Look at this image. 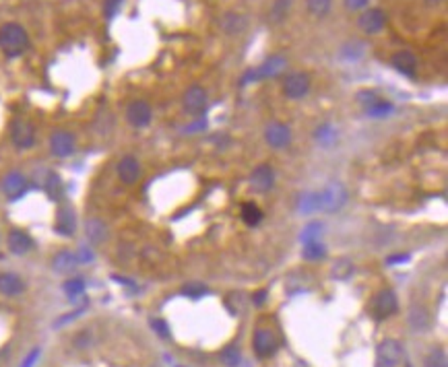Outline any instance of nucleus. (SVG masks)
Listing matches in <instances>:
<instances>
[{
  "label": "nucleus",
  "instance_id": "1",
  "mask_svg": "<svg viewBox=\"0 0 448 367\" xmlns=\"http://www.w3.org/2000/svg\"><path fill=\"white\" fill-rule=\"evenodd\" d=\"M29 48V36L19 23H5L0 27V50L7 56H21Z\"/></svg>",
  "mask_w": 448,
  "mask_h": 367
},
{
  "label": "nucleus",
  "instance_id": "2",
  "mask_svg": "<svg viewBox=\"0 0 448 367\" xmlns=\"http://www.w3.org/2000/svg\"><path fill=\"white\" fill-rule=\"evenodd\" d=\"M318 198V210H324V213H337L341 210L345 204H347V188L339 182H332L328 186L322 188V192L316 194Z\"/></svg>",
  "mask_w": 448,
  "mask_h": 367
},
{
  "label": "nucleus",
  "instance_id": "3",
  "mask_svg": "<svg viewBox=\"0 0 448 367\" xmlns=\"http://www.w3.org/2000/svg\"><path fill=\"white\" fill-rule=\"evenodd\" d=\"M403 359V344L395 338H386L376 349V367H397Z\"/></svg>",
  "mask_w": 448,
  "mask_h": 367
},
{
  "label": "nucleus",
  "instance_id": "4",
  "mask_svg": "<svg viewBox=\"0 0 448 367\" xmlns=\"http://www.w3.org/2000/svg\"><path fill=\"white\" fill-rule=\"evenodd\" d=\"M287 68V60L283 58V56H271L265 64H261L259 68H254V70H250L246 77H244V85L248 83V81H259V79H273V77H277V74H281L283 70Z\"/></svg>",
  "mask_w": 448,
  "mask_h": 367
},
{
  "label": "nucleus",
  "instance_id": "5",
  "mask_svg": "<svg viewBox=\"0 0 448 367\" xmlns=\"http://www.w3.org/2000/svg\"><path fill=\"white\" fill-rule=\"evenodd\" d=\"M384 25H386V15L382 9H364V13L358 19V27L368 36L380 33Z\"/></svg>",
  "mask_w": 448,
  "mask_h": 367
},
{
  "label": "nucleus",
  "instance_id": "6",
  "mask_svg": "<svg viewBox=\"0 0 448 367\" xmlns=\"http://www.w3.org/2000/svg\"><path fill=\"white\" fill-rule=\"evenodd\" d=\"M310 91V77L306 72H291L283 81V93L289 99H302Z\"/></svg>",
  "mask_w": 448,
  "mask_h": 367
},
{
  "label": "nucleus",
  "instance_id": "7",
  "mask_svg": "<svg viewBox=\"0 0 448 367\" xmlns=\"http://www.w3.org/2000/svg\"><path fill=\"white\" fill-rule=\"evenodd\" d=\"M151 118H153V111H151V105L143 99H137L133 101L129 107H127V120L129 124H133L135 128H145L151 124Z\"/></svg>",
  "mask_w": 448,
  "mask_h": 367
},
{
  "label": "nucleus",
  "instance_id": "8",
  "mask_svg": "<svg viewBox=\"0 0 448 367\" xmlns=\"http://www.w3.org/2000/svg\"><path fill=\"white\" fill-rule=\"evenodd\" d=\"M11 139H13L15 147L29 149L36 143V128L29 124L27 120H15L11 124Z\"/></svg>",
  "mask_w": 448,
  "mask_h": 367
},
{
  "label": "nucleus",
  "instance_id": "9",
  "mask_svg": "<svg viewBox=\"0 0 448 367\" xmlns=\"http://www.w3.org/2000/svg\"><path fill=\"white\" fill-rule=\"evenodd\" d=\"M252 344H254L256 355L263 357V359H267V357L275 355V351H277V346H279V340H277V336H275L273 330H269V328H259V330L254 332Z\"/></svg>",
  "mask_w": 448,
  "mask_h": 367
},
{
  "label": "nucleus",
  "instance_id": "10",
  "mask_svg": "<svg viewBox=\"0 0 448 367\" xmlns=\"http://www.w3.org/2000/svg\"><path fill=\"white\" fill-rule=\"evenodd\" d=\"M275 186V172L269 163H263L259 167H254V172L250 174V188L259 194L269 192Z\"/></svg>",
  "mask_w": 448,
  "mask_h": 367
},
{
  "label": "nucleus",
  "instance_id": "11",
  "mask_svg": "<svg viewBox=\"0 0 448 367\" xmlns=\"http://www.w3.org/2000/svg\"><path fill=\"white\" fill-rule=\"evenodd\" d=\"M182 103H184V109H186L188 113L198 115V113H202L205 107H207V91H205L200 85H192V87L186 89Z\"/></svg>",
  "mask_w": 448,
  "mask_h": 367
},
{
  "label": "nucleus",
  "instance_id": "12",
  "mask_svg": "<svg viewBox=\"0 0 448 367\" xmlns=\"http://www.w3.org/2000/svg\"><path fill=\"white\" fill-rule=\"evenodd\" d=\"M50 151L56 157H70L75 153V137L66 131H56L50 137Z\"/></svg>",
  "mask_w": 448,
  "mask_h": 367
},
{
  "label": "nucleus",
  "instance_id": "13",
  "mask_svg": "<svg viewBox=\"0 0 448 367\" xmlns=\"http://www.w3.org/2000/svg\"><path fill=\"white\" fill-rule=\"evenodd\" d=\"M397 308H399V303H397V295H395L391 289H382V291L374 297V305H372V310H374L376 318H380V320L393 316V314L397 312Z\"/></svg>",
  "mask_w": 448,
  "mask_h": 367
},
{
  "label": "nucleus",
  "instance_id": "14",
  "mask_svg": "<svg viewBox=\"0 0 448 367\" xmlns=\"http://www.w3.org/2000/svg\"><path fill=\"white\" fill-rule=\"evenodd\" d=\"M265 139H267V143H269L271 147L281 149V147L289 145V141H291L289 126L281 124V122H273V124H269L267 131H265Z\"/></svg>",
  "mask_w": 448,
  "mask_h": 367
},
{
  "label": "nucleus",
  "instance_id": "15",
  "mask_svg": "<svg viewBox=\"0 0 448 367\" xmlns=\"http://www.w3.org/2000/svg\"><path fill=\"white\" fill-rule=\"evenodd\" d=\"M116 172H118V178L124 182V184H135L139 178H141V163L133 157V155H127V157H122L120 161H118V167H116Z\"/></svg>",
  "mask_w": 448,
  "mask_h": 367
},
{
  "label": "nucleus",
  "instance_id": "16",
  "mask_svg": "<svg viewBox=\"0 0 448 367\" xmlns=\"http://www.w3.org/2000/svg\"><path fill=\"white\" fill-rule=\"evenodd\" d=\"M393 66L405 74V77H415V70H417V56L409 50H401V52H395L393 58H391Z\"/></svg>",
  "mask_w": 448,
  "mask_h": 367
},
{
  "label": "nucleus",
  "instance_id": "17",
  "mask_svg": "<svg viewBox=\"0 0 448 367\" xmlns=\"http://www.w3.org/2000/svg\"><path fill=\"white\" fill-rule=\"evenodd\" d=\"M9 250L13 252V254H17V256H23V254H27L31 248H34V241H31V237L25 233V231H21V229H13L11 233H9Z\"/></svg>",
  "mask_w": 448,
  "mask_h": 367
},
{
  "label": "nucleus",
  "instance_id": "18",
  "mask_svg": "<svg viewBox=\"0 0 448 367\" xmlns=\"http://www.w3.org/2000/svg\"><path fill=\"white\" fill-rule=\"evenodd\" d=\"M246 25H248L246 17H244V15H238V13H226V15L221 17V21H219L221 31L228 33V36H238V33H242V31L246 29Z\"/></svg>",
  "mask_w": 448,
  "mask_h": 367
},
{
  "label": "nucleus",
  "instance_id": "19",
  "mask_svg": "<svg viewBox=\"0 0 448 367\" xmlns=\"http://www.w3.org/2000/svg\"><path fill=\"white\" fill-rule=\"evenodd\" d=\"M25 188H27V180L23 178V174H19V172H13V174H9L5 180H3V192L9 196V198H19L23 192H25Z\"/></svg>",
  "mask_w": 448,
  "mask_h": 367
},
{
  "label": "nucleus",
  "instance_id": "20",
  "mask_svg": "<svg viewBox=\"0 0 448 367\" xmlns=\"http://www.w3.org/2000/svg\"><path fill=\"white\" fill-rule=\"evenodd\" d=\"M430 312L423 308V305H411L409 310V326L415 330V332H425L430 328Z\"/></svg>",
  "mask_w": 448,
  "mask_h": 367
},
{
  "label": "nucleus",
  "instance_id": "21",
  "mask_svg": "<svg viewBox=\"0 0 448 367\" xmlns=\"http://www.w3.org/2000/svg\"><path fill=\"white\" fill-rule=\"evenodd\" d=\"M23 289H25V283L17 275H13V273H3V275H0V293H3V295L13 297V295L23 293Z\"/></svg>",
  "mask_w": 448,
  "mask_h": 367
},
{
  "label": "nucleus",
  "instance_id": "22",
  "mask_svg": "<svg viewBox=\"0 0 448 367\" xmlns=\"http://www.w3.org/2000/svg\"><path fill=\"white\" fill-rule=\"evenodd\" d=\"M52 267H54V271H56V273H60V275H66V273H73V271L79 267V258H77L73 252H68V250H62V252H58V254L54 256V260H52Z\"/></svg>",
  "mask_w": 448,
  "mask_h": 367
},
{
  "label": "nucleus",
  "instance_id": "23",
  "mask_svg": "<svg viewBox=\"0 0 448 367\" xmlns=\"http://www.w3.org/2000/svg\"><path fill=\"white\" fill-rule=\"evenodd\" d=\"M85 231H87L89 241L93 243H103L107 239V225L101 219H89L85 223Z\"/></svg>",
  "mask_w": 448,
  "mask_h": 367
},
{
  "label": "nucleus",
  "instance_id": "24",
  "mask_svg": "<svg viewBox=\"0 0 448 367\" xmlns=\"http://www.w3.org/2000/svg\"><path fill=\"white\" fill-rule=\"evenodd\" d=\"M75 213L70 208H60L56 217V231L60 235H73L75 233Z\"/></svg>",
  "mask_w": 448,
  "mask_h": 367
},
{
  "label": "nucleus",
  "instance_id": "25",
  "mask_svg": "<svg viewBox=\"0 0 448 367\" xmlns=\"http://www.w3.org/2000/svg\"><path fill=\"white\" fill-rule=\"evenodd\" d=\"M291 5H293V0H275L273 7H271V13H269L271 21H273V23H281V21L287 17Z\"/></svg>",
  "mask_w": 448,
  "mask_h": 367
},
{
  "label": "nucleus",
  "instance_id": "26",
  "mask_svg": "<svg viewBox=\"0 0 448 367\" xmlns=\"http://www.w3.org/2000/svg\"><path fill=\"white\" fill-rule=\"evenodd\" d=\"M330 3H332V0H306V9H308V13L312 17L322 19L324 15H328Z\"/></svg>",
  "mask_w": 448,
  "mask_h": 367
},
{
  "label": "nucleus",
  "instance_id": "27",
  "mask_svg": "<svg viewBox=\"0 0 448 367\" xmlns=\"http://www.w3.org/2000/svg\"><path fill=\"white\" fill-rule=\"evenodd\" d=\"M46 190H48V196L56 202L62 200L64 196V186H62V180L56 176V174H50L48 176V182H46Z\"/></svg>",
  "mask_w": 448,
  "mask_h": 367
},
{
  "label": "nucleus",
  "instance_id": "28",
  "mask_svg": "<svg viewBox=\"0 0 448 367\" xmlns=\"http://www.w3.org/2000/svg\"><path fill=\"white\" fill-rule=\"evenodd\" d=\"M242 221L246 223V225H259L261 221H263V210L254 204V202H246L244 206H242Z\"/></svg>",
  "mask_w": 448,
  "mask_h": 367
},
{
  "label": "nucleus",
  "instance_id": "29",
  "mask_svg": "<svg viewBox=\"0 0 448 367\" xmlns=\"http://www.w3.org/2000/svg\"><path fill=\"white\" fill-rule=\"evenodd\" d=\"M240 359H242V353H240V346H236V344H230V346H226V349L221 351V361H223V365L238 367Z\"/></svg>",
  "mask_w": 448,
  "mask_h": 367
},
{
  "label": "nucleus",
  "instance_id": "30",
  "mask_svg": "<svg viewBox=\"0 0 448 367\" xmlns=\"http://www.w3.org/2000/svg\"><path fill=\"white\" fill-rule=\"evenodd\" d=\"M448 361H446V353L444 349H434L425 359H423V367H446Z\"/></svg>",
  "mask_w": 448,
  "mask_h": 367
},
{
  "label": "nucleus",
  "instance_id": "31",
  "mask_svg": "<svg viewBox=\"0 0 448 367\" xmlns=\"http://www.w3.org/2000/svg\"><path fill=\"white\" fill-rule=\"evenodd\" d=\"M324 254H326V250H324V246L320 241H312V243H306V246H304V258L306 260H320V258H324Z\"/></svg>",
  "mask_w": 448,
  "mask_h": 367
},
{
  "label": "nucleus",
  "instance_id": "32",
  "mask_svg": "<svg viewBox=\"0 0 448 367\" xmlns=\"http://www.w3.org/2000/svg\"><path fill=\"white\" fill-rule=\"evenodd\" d=\"M320 233H322V225H320V223H310V225H306L304 231H302V241H304V246H306V243L318 241Z\"/></svg>",
  "mask_w": 448,
  "mask_h": 367
},
{
  "label": "nucleus",
  "instance_id": "33",
  "mask_svg": "<svg viewBox=\"0 0 448 367\" xmlns=\"http://www.w3.org/2000/svg\"><path fill=\"white\" fill-rule=\"evenodd\" d=\"M391 109H393V105H391V103L376 99V101H372V103L368 105V115H372V118H382V115H386Z\"/></svg>",
  "mask_w": 448,
  "mask_h": 367
},
{
  "label": "nucleus",
  "instance_id": "34",
  "mask_svg": "<svg viewBox=\"0 0 448 367\" xmlns=\"http://www.w3.org/2000/svg\"><path fill=\"white\" fill-rule=\"evenodd\" d=\"M352 273H354V264L345 258L337 260V264H334V269H332V277H337V279H347Z\"/></svg>",
  "mask_w": 448,
  "mask_h": 367
},
{
  "label": "nucleus",
  "instance_id": "35",
  "mask_svg": "<svg viewBox=\"0 0 448 367\" xmlns=\"http://www.w3.org/2000/svg\"><path fill=\"white\" fill-rule=\"evenodd\" d=\"M83 291H85V283H83L81 279H70V281L64 283V293H66L70 299L83 295Z\"/></svg>",
  "mask_w": 448,
  "mask_h": 367
},
{
  "label": "nucleus",
  "instance_id": "36",
  "mask_svg": "<svg viewBox=\"0 0 448 367\" xmlns=\"http://www.w3.org/2000/svg\"><path fill=\"white\" fill-rule=\"evenodd\" d=\"M304 213H312V210H318V198L316 194H306L302 198V206H300Z\"/></svg>",
  "mask_w": 448,
  "mask_h": 367
},
{
  "label": "nucleus",
  "instance_id": "37",
  "mask_svg": "<svg viewBox=\"0 0 448 367\" xmlns=\"http://www.w3.org/2000/svg\"><path fill=\"white\" fill-rule=\"evenodd\" d=\"M184 293L190 295V297H200L202 293H207V287L200 285V283H188V285L184 287Z\"/></svg>",
  "mask_w": 448,
  "mask_h": 367
},
{
  "label": "nucleus",
  "instance_id": "38",
  "mask_svg": "<svg viewBox=\"0 0 448 367\" xmlns=\"http://www.w3.org/2000/svg\"><path fill=\"white\" fill-rule=\"evenodd\" d=\"M120 7H122V0H105V5H103L105 17H114Z\"/></svg>",
  "mask_w": 448,
  "mask_h": 367
},
{
  "label": "nucleus",
  "instance_id": "39",
  "mask_svg": "<svg viewBox=\"0 0 448 367\" xmlns=\"http://www.w3.org/2000/svg\"><path fill=\"white\" fill-rule=\"evenodd\" d=\"M343 5L347 11H364L370 5V0H343Z\"/></svg>",
  "mask_w": 448,
  "mask_h": 367
},
{
  "label": "nucleus",
  "instance_id": "40",
  "mask_svg": "<svg viewBox=\"0 0 448 367\" xmlns=\"http://www.w3.org/2000/svg\"><path fill=\"white\" fill-rule=\"evenodd\" d=\"M316 139L322 141V143H328V141H334L337 137H334V131H332L330 126H322V128L316 133Z\"/></svg>",
  "mask_w": 448,
  "mask_h": 367
},
{
  "label": "nucleus",
  "instance_id": "41",
  "mask_svg": "<svg viewBox=\"0 0 448 367\" xmlns=\"http://www.w3.org/2000/svg\"><path fill=\"white\" fill-rule=\"evenodd\" d=\"M38 357H40V351L36 349V351H31L29 355H27V359L23 361V365L21 367H34L36 365V361H38Z\"/></svg>",
  "mask_w": 448,
  "mask_h": 367
},
{
  "label": "nucleus",
  "instance_id": "42",
  "mask_svg": "<svg viewBox=\"0 0 448 367\" xmlns=\"http://www.w3.org/2000/svg\"><path fill=\"white\" fill-rule=\"evenodd\" d=\"M153 328H157L161 336H168V332H170V330H168V326H166V322H161V320L153 322Z\"/></svg>",
  "mask_w": 448,
  "mask_h": 367
},
{
  "label": "nucleus",
  "instance_id": "43",
  "mask_svg": "<svg viewBox=\"0 0 448 367\" xmlns=\"http://www.w3.org/2000/svg\"><path fill=\"white\" fill-rule=\"evenodd\" d=\"M407 260H409L407 254H399V256H391L386 262H388V264H395V262H407Z\"/></svg>",
  "mask_w": 448,
  "mask_h": 367
},
{
  "label": "nucleus",
  "instance_id": "44",
  "mask_svg": "<svg viewBox=\"0 0 448 367\" xmlns=\"http://www.w3.org/2000/svg\"><path fill=\"white\" fill-rule=\"evenodd\" d=\"M265 297H267V291L256 293V295H254V303H256V305H263V303H265Z\"/></svg>",
  "mask_w": 448,
  "mask_h": 367
},
{
  "label": "nucleus",
  "instance_id": "45",
  "mask_svg": "<svg viewBox=\"0 0 448 367\" xmlns=\"http://www.w3.org/2000/svg\"><path fill=\"white\" fill-rule=\"evenodd\" d=\"M430 5H438V3H442V0H427Z\"/></svg>",
  "mask_w": 448,
  "mask_h": 367
}]
</instances>
